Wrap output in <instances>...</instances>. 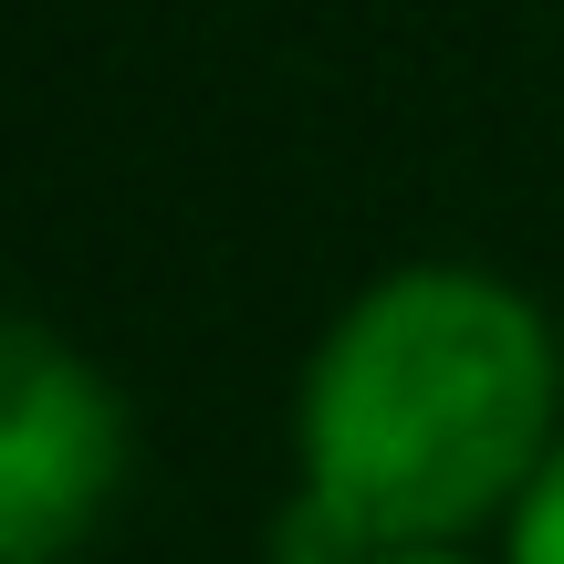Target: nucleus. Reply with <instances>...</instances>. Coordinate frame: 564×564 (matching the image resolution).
Here are the masks:
<instances>
[{
    "mask_svg": "<svg viewBox=\"0 0 564 564\" xmlns=\"http://www.w3.org/2000/svg\"><path fill=\"white\" fill-rule=\"evenodd\" d=\"M366 564H491L481 544H398V554H366Z\"/></svg>",
    "mask_w": 564,
    "mask_h": 564,
    "instance_id": "nucleus-4",
    "label": "nucleus"
},
{
    "mask_svg": "<svg viewBox=\"0 0 564 564\" xmlns=\"http://www.w3.org/2000/svg\"><path fill=\"white\" fill-rule=\"evenodd\" d=\"M137 429L95 356L42 314L0 324V564H63L116 512Z\"/></svg>",
    "mask_w": 564,
    "mask_h": 564,
    "instance_id": "nucleus-2",
    "label": "nucleus"
},
{
    "mask_svg": "<svg viewBox=\"0 0 564 564\" xmlns=\"http://www.w3.org/2000/svg\"><path fill=\"white\" fill-rule=\"evenodd\" d=\"M502 564H564V449L544 460V481L512 502V523H502Z\"/></svg>",
    "mask_w": 564,
    "mask_h": 564,
    "instance_id": "nucleus-3",
    "label": "nucleus"
},
{
    "mask_svg": "<svg viewBox=\"0 0 564 564\" xmlns=\"http://www.w3.org/2000/svg\"><path fill=\"white\" fill-rule=\"evenodd\" d=\"M564 449V345L523 282L398 262L314 335L293 387L282 564H366L512 523Z\"/></svg>",
    "mask_w": 564,
    "mask_h": 564,
    "instance_id": "nucleus-1",
    "label": "nucleus"
}]
</instances>
